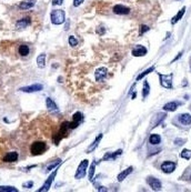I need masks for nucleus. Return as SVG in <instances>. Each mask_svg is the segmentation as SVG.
I'll return each mask as SVG.
<instances>
[{
	"instance_id": "obj_1",
	"label": "nucleus",
	"mask_w": 191,
	"mask_h": 192,
	"mask_svg": "<svg viewBox=\"0 0 191 192\" xmlns=\"http://www.w3.org/2000/svg\"><path fill=\"white\" fill-rule=\"evenodd\" d=\"M46 150H47V144L43 141H36L30 146V152L32 155H42Z\"/></svg>"
},
{
	"instance_id": "obj_2",
	"label": "nucleus",
	"mask_w": 191,
	"mask_h": 192,
	"mask_svg": "<svg viewBox=\"0 0 191 192\" xmlns=\"http://www.w3.org/2000/svg\"><path fill=\"white\" fill-rule=\"evenodd\" d=\"M50 19H51V22L53 25H61L65 22V11L60 10V9H56L52 10V12L50 15Z\"/></svg>"
},
{
	"instance_id": "obj_3",
	"label": "nucleus",
	"mask_w": 191,
	"mask_h": 192,
	"mask_svg": "<svg viewBox=\"0 0 191 192\" xmlns=\"http://www.w3.org/2000/svg\"><path fill=\"white\" fill-rule=\"evenodd\" d=\"M159 76V79H160V85L161 87L166 88V89H172V78L173 73L169 74H162L160 72H157Z\"/></svg>"
},
{
	"instance_id": "obj_4",
	"label": "nucleus",
	"mask_w": 191,
	"mask_h": 192,
	"mask_svg": "<svg viewBox=\"0 0 191 192\" xmlns=\"http://www.w3.org/2000/svg\"><path fill=\"white\" fill-rule=\"evenodd\" d=\"M88 166H89V160H82L80 162V164L78 166V169L76 171V174H74V179L80 180L82 178H85V175L87 173V169H88Z\"/></svg>"
},
{
	"instance_id": "obj_5",
	"label": "nucleus",
	"mask_w": 191,
	"mask_h": 192,
	"mask_svg": "<svg viewBox=\"0 0 191 192\" xmlns=\"http://www.w3.org/2000/svg\"><path fill=\"white\" fill-rule=\"evenodd\" d=\"M58 170H59V168L57 167V169H56L55 171L52 172V173L50 174L49 177H48V179L46 180V182L43 183V186L38 190V192H47L49 191V189L51 188V184H52V182H53V180H55L56 175H57V173H58Z\"/></svg>"
},
{
	"instance_id": "obj_6",
	"label": "nucleus",
	"mask_w": 191,
	"mask_h": 192,
	"mask_svg": "<svg viewBox=\"0 0 191 192\" xmlns=\"http://www.w3.org/2000/svg\"><path fill=\"white\" fill-rule=\"evenodd\" d=\"M82 120H83V114H82L81 112H76L74 114V117H72V121H71V122H68L70 130L77 128V127L82 122Z\"/></svg>"
},
{
	"instance_id": "obj_7",
	"label": "nucleus",
	"mask_w": 191,
	"mask_h": 192,
	"mask_svg": "<svg viewBox=\"0 0 191 192\" xmlns=\"http://www.w3.org/2000/svg\"><path fill=\"white\" fill-rule=\"evenodd\" d=\"M43 89V86L40 83H35V85H31L28 87H22L20 88V91L27 93H32V92H38V91H41Z\"/></svg>"
},
{
	"instance_id": "obj_8",
	"label": "nucleus",
	"mask_w": 191,
	"mask_h": 192,
	"mask_svg": "<svg viewBox=\"0 0 191 192\" xmlns=\"http://www.w3.org/2000/svg\"><path fill=\"white\" fill-rule=\"evenodd\" d=\"M147 183L150 186V188L153 191H159V190H161V188H162V184H161L160 181L158 179H156V178H153V177H148L147 178Z\"/></svg>"
},
{
	"instance_id": "obj_9",
	"label": "nucleus",
	"mask_w": 191,
	"mask_h": 192,
	"mask_svg": "<svg viewBox=\"0 0 191 192\" xmlns=\"http://www.w3.org/2000/svg\"><path fill=\"white\" fill-rule=\"evenodd\" d=\"M177 167V163L173 161H165L161 164V170L165 172V173H172L174 171V169Z\"/></svg>"
},
{
	"instance_id": "obj_10",
	"label": "nucleus",
	"mask_w": 191,
	"mask_h": 192,
	"mask_svg": "<svg viewBox=\"0 0 191 192\" xmlns=\"http://www.w3.org/2000/svg\"><path fill=\"white\" fill-rule=\"evenodd\" d=\"M18 158H19L18 152H17V151H11V152H8V153L3 157L2 161L7 162V163H13V162L18 161Z\"/></svg>"
},
{
	"instance_id": "obj_11",
	"label": "nucleus",
	"mask_w": 191,
	"mask_h": 192,
	"mask_svg": "<svg viewBox=\"0 0 191 192\" xmlns=\"http://www.w3.org/2000/svg\"><path fill=\"white\" fill-rule=\"evenodd\" d=\"M147 48L143 46H136L132 50V56L133 57H143L147 55Z\"/></svg>"
},
{
	"instance_id": "obj_12",
	"label": "nucleus",
	"mask_w": 191,
	"mask_h": 192,
	"mask_svg": "<svg viewBox=\"0 0 191 192\" xmlns=\"http://www.w3.org/2000/svg\"><path fill=\"white\" fill-rule=\"evenodd\" d=\"M113 12L117 13V15H129L130 13V8L122 5H116L113 7Z\"/></svg>"
},
{
	"instance_id": "obj_13",
	"label": "nucleus",
	"mask_w": 191,
	"mask_h": 192,
	"mask_svg": "<svg viewBox=\"0 0 191 192\" xmlns=\"http://www.w3.org/2000/svg\"><path fill=\"white\" fill-rule=\"evenodd\" d=\"M30 24H31V19L29 17H26V18L19 19L18 21L16 22V27L18 29H24V28H27L28 26H30Z\"/></svg>"
},
{
	"instance_id": "obj_14",
	"label": "nucleus",
	"mask_w": 191,
	"mask_h": 192,
	"mask_svg": "<svg viewBox=\"0 0 191 192\" xmlns=\"http://www.w3.org/2000/svg\"><path fill=\"white\" fill-rule=\"evenodd\" d=\"M107 72H108V70H107V68H105V67L98 68L96 70V72H94V78H96V80L101 81L102 79H105V77L107 76Z\"/></svg>"
},
{
	"instance_id": "obj_15",
	"label": "nucleus",
	"mask_w": 191,
	"mask_h": 192,
	"mask_svg": "<svg viewBox=\"0 0 191 192\" xmlns=\"http://www.w3.org/2000/svg\"><path fill=\"white\" fill-rule=\"evenodd\" d=\"M102 137H103V134L102 133H99V136L94 139V141H93L89 147H88V149H87V153H91L92 151H94L96 150V148L99 146V143H100V141H101V139H102Z\"/></svg>"
},
{
	"instance_id": "obj_16",
	"label": "nucleus",
	"mask_w": 191,
	"mask_h": 192,
	"mask_svg": "<svg viewBox=\"0 0 191 192\" xmlns=\"http://www.w3.org/2000/svg\"><path fill=\"white\" fill-rule=\"evenodd\" d=\"M180 105H181V102L171 101V102H168V103L163 105V110H166V111H176Z\"/></svg>"
},
{
	"instance_id": "obj_17",
	"label": "nucleus",
	"mask_w": 191,
	"mask_h": 192,
	"mask_svg": "<svg viewBox=\"0 0 191 192\" xmlns=\"http://www.w3.org/2000/svg\"><path fill=\"white\" fill-rule=\"evenodd\" d=\"M178 120L180 121V123H182L183 125H189L191 124V116L189 113H182V114H179Z\"/></svg>"
},
{
	"instance_id": "obj_18",
	"label": "nucleus",
	"mask_w": 191,
	"mask_h": 192,
	"mask_svg": "<svg viewBox=\"0 0 191 192\" xmlns=\"http://www.w3.org/2000/svg\"><path fill=\"white\" fill-rule=\"evenodd\" d=\"M132 171H133V168L132 167H129V168H127L126 170H123L122 172H120V173L118 174V177H117L118 181H119V182H122L123 180L126 179V178H127Z\"/></svg>"
},
{
	"instance_id": "obj_19",
	"label": "nucleus",
	"mask_w": 191,
	"mask_h": 192,
	"mask_svg": "<svg viewBox=\"0 0 191 192\" xmlns=\"http://www.w3.org/2000/svg\"><path fill=\"white\" fill-rule=\"evenodd\" d=\"M35 5H36V0H27V1H22L19 5V8L21 10H28V9H31Z\"/></svg>"
},
{
	"instance_id": "obj_20",
	"label": "nucleus",
	"mask_w": 191,
	"mask_h": 192,
	"mask_svg": "<svg viewBox=\"0 0 191 192\" xmlns=\"http://www.w3.org/2000/svg\"><path fill=\"white\" fill-rule=\"evenodd\" d=\"M122 155V150H121V149L117 150L115 153L108 152V153H106L105 157H103V161H108V160H115V159L117 158L118 155Z\"/></svg>"
},
{
	"instance_id": "obj_21",
	"label": "nucleus",
	"mask_w": 191,
	"mask_h": 192,
	"mask_svg": "<svg viewBox=\"0 0 191 192\" xmlns=\"http://www.w3.org/2000/svg\"><path fill=\"white\" fill-rule=\"evenodd\" d=\"M46 105H47V108H48L49 111H58V105H56V102L51 98H47L46 99Z\"/></svg>"
},
{
	"instance_id": "obj_22",
	"label": "nucleus",
	"mask_w": 191,
	"mask_h": 192,
	"mask_svg": "<svg viewBox=\"0 0 191 192\" xmlns=\"http://www.w3.org/2000/svg\"><path fill=\"white\" fill-rule=\"evenodd\" d=\"M29 52H30V49H29V47L25 44H21L19 46L18 48V53L20 55L21 57H26L29 55Z\"/></svg>"
},
{
	"instance_id": "obj_23",
	"label": "nucleus",
	"mask_w": 191,
	"mask_h": 192,
	"mask_svg": "<svg viewBox=\"0 0 191 192\" xmlns=\"http://www.w3.org/2000/svg\"><path fill=\"white\" fill-rule=\"evenodd\" d=\"M185 12V7H183V8H181V10H180V11H179V12L177 13L172 19H171V24H172V25H176L179 20L183 17Z\"/></svg>"
},
{
	"instance_id": "obj_24",
	"label": "nucleus",
	"mask_w": 191,
	"mask_h": 192,
	"mask_svg": "<svg viewBox=\"0 0 191 192\" xmlns=\"http://www.w3.org/2000/svg\"><path fill=\"white\" fill-rule=\"evenodd\" d=\"M37 64L40 69L44 68V66H46V55H44V53H41V55H39V56H38Z\"/></svg>"
},
{
	"instance_id": "obj_25",
	"label": "nucleus",
	"mask_w": 191,
	"mask_h": 192,
	"mask_svg": "<svg viewBox=\"0 0 191 192\" xmlns=\"http://www.w3.org/2000/svg\"><path fill=\"white\" fill-rule=\"evenodd\" d=\"M160 141H161V137L159 134H151L150 138H149V142L151 143V144H153V146L159 144Z\"/></svg>"
},
{
	"instance_id": "obj_26",
	"label": "nucleus",
	"mask_w": 191,
	"mask_h": 192,
	"mask_svg": "<svg viewBox=\"0 0 191 192\" xmlns=\"http://www.w3.org/2000/svg\"><path fill=\"white\" fill-rule=\"evenodd\" d=\"M154 69H156V68H154V66H152V67H150V68L147 69V70H144L142 73H140L139 76H138V77H137V81H140L141 79H143V78H144L147 74L151 73L152 71H154Z\"/></svg>"
},
{
	"instance_id": "obj_27",
	"label": "nucleus",
	"mask_w": 191,
	"mask_h": 192,
	"mask_svg": "<svg viewBox=\"0 0 191 192\" xmlns=\"http://www.w3.org/2000/svg\"><path fill=\"white\" fill-rule=\"evenodd\" d=\"M150 93V86H149L148 81L143 82V87H142V98H146Z\"/></svg>"
},
{
	"instance_id": "obj_28",
	"label": "nucleus",
	"mask_w": 191,
	"mask_h": 192,
	"mask_svg": "<svg viewBox=\"0 0 191 192\" xmlns=\"http://www.w3.org/2000/svg\"><path fill=\"white\" fill-rule=\"evenodd\" d=\"M0 192H18V189L10 186H0Z\"/></svg>"
},
{
	"instance_id": "obj_29",
	"label": "nucleus",
	"mask_w": 191,
	"mask_h": 192,
	"mask_svg": "<svg viewBox=\"0 0 191 192\" xmlns=\"http://www.w3.org/2000/svg\"><path fill=\"white\" fill-rule=\"evenodd\" d=\"M60 163H61V160H60V159H57V160H56L55 162L50 163L49 166L47 167V169H46V171H44V172H50V171H51L52 169H55L56 167H58V166H59Z\"/></svg>"
},
{
	"instance_id": "obj_30",
	"label": "nucleus",
	"mask_w": 191,
	"mask_h": 192,
	"mask_svg": "<svg viewBox=\"0 0 191 192\" xmlns=\"http://www.w3.org/2000/svg\"><path fill=\"white\" fill-rule=\"evenodd\" d=\"M180 157L183 158V159H185V160H189V159L191 158V150L183 149V150L181 151V153H180Z\"/></svg>"
},
{
	"instance_id": "obj_31",
	"label": "nucleus",
	"mask_w": 191,
	"mask_h": 192,
	"mask_svg": "<svg viewBox=\"0 0 191 192\" xmlns=\"http://www.w3.org/2000/svg\"><path fill=\"white\" fill-rule=\"evenodd\" d=\"M94 168H96V162H93L91 167L89 169V180L93 179V174H94Z\"/></svg>"
},
{
	"instance_id": "obj_32",
	"label": "nucleus",
	"mask_w": 191,
	"mask_h": 192,
	"mask_svg": "<svg viewBox=\"0 0 191 192\" xmlns=\"http://www.w3.org/2000/svg\"><path fill=\"white\" fill-rule=\"evenodd\" d=\"M68 40H69V44H70L71 47H76V46L78 44V40H77V39H76L74 36H70Z\"/></svg>"
},
{
	"instance_id": "obj_33",
	"label": "nucleus",
	"mask_w": 191,
	"mask_h": 192,
	"mask_svg": "<svg viewBox=\"0 0 191 192\" xmlns=\"http://www.w3.org/2000/svg\"><path fill=\"white\" fill-rule=\"evenodd\" d=\"M149 29H150V28H149L148 26L142 25L141 27H140V30H139V33H140V36H141V35H143L144 32H147V31H149Z\"/></svg>"
},
{
	"instance_id": "obj_34",
	"label": "nucleus",
	"mask_w": 191,
	"mask_h": 192,
	"mask_svg": "<svg viewBox=\"0 0 191 192\" xmlns=\"http://www.w3.org/2000/svg\"><path fill=\"white\" fill-rule=\"evenodd\" d=\"M32 186H33V181H28V182H25V183L22 184V186H24V188H27V189L32 188Z\"/></svg>"
},
{
	"instance_id": "obj_35",
	"label": "nucleus",
	"mask_w": 191,
	"mask_h": 192,
	"mask_svg": "<svg viewBox=\"0 0 191 192\" xmlns=\"http://www.w3.org/2000/svg\"><path fill=\"white\" fill-rule=\"evenodd\" d=\"M182 143H185V140H183V139H174V144L181 146Z\"/></svg>"
},
{
	"instance_id": "obj_36",
	"label": "nucleus",
	"mask_w": 191,
	"mask_h": 192,
	"mask_svg": "<svg viewBox=\"0 0 191 192\" xmlns=\"http://www.w3.org/2000/svg\"><path fill=\"white\" fill-rule=\"evenodd\" d=\"M62 2H63V0H52L53 6H60V5H62Z\"/></svg>"
},
{
	"instance_id": "obj_37",
	"label": "nucleus",
	"mask_w": 191,
	"mask_h": 192,
	"mask_svg": "<svg viewBox=\"0 0 191 192\" xmlns=\"http://www.w3.org/2000/svg\"><path fill=\"white\" fill-rule=\"evenodd\" d=\"M85 0H74V7H79L83 2Z\"/></svg>"
},
{
	"instance_id": "obj_38",
	"label": "nucleus",
	"mask_w": 191,
	"mask_h": 192,
	"mask_svg": "<svg viewBox=\"0 0 191 192\" xmlns=\"http://www.w3.org/2000/svg\"><path fill=\"white\" fill-rule=\"evenodd\" d=\"M182 53H183V51H180V52H179V53H178V56L176 57V58L173 59L172 61H171V63H172V62H174V61H176V60H178V59H180V58H181V56H182Z\"/></svg>"
},
{
	"instance_id": "obj_39",
	"label": "nucleus",
	"mask_w": 191,
	"mask_h": 192,
	"mask_svg": "<svg viewBox=\"0 0 191 192\" xmlns=\"http://www.w3.org/2000/svg\"><path fill=\"white\" fill-rule=\"evenodd\" d=\"M98 191H107V189H106V188H103V186H99Z\"/></svg>"
},
{
	"instance_id": "obj_40",
	"label": "nucleus",
	"mask_w": 191,
	"mask_h": 192,
	"mask_svg": "<svg viewBox=\"0 0 191 192\" xmlns=\"http://www.w3.org/2000/svg\"><path fill=\"white\" fill-rule=\"evenodd\" d=\"M68 27H69V22H67V24H66V28H65V29H66V30H68Z\"/></svg>"
},
{
	"instance_id": "obj_41",
	"label": "nucleus",
	"mask_w": 191,
	"mask_h": 192,
	"mask_svg": "<svg viewBox=\"0 0 191 192\" xmlns=\"http://www.w3.org/2000/svg\"><path fill=\"white\" fill-rule=\"evenodd\" d=\"M190 181H191V174H190Z\"/></svg>"
}]
</instances>
